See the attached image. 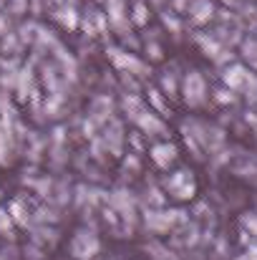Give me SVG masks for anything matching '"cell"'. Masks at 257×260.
<instances>
[{"label":"cell","instance_id":"cell-5","mask_svg":"<svg viewBox=\"0 0 257 260\" xmlns=\"http://www.w3.org/2000/svg\"><path fill=\"white\" fill-rule=\"evenodd\" d=\"M131 23L134 25H146L149 23V5L144 0H134V8H131Z\"/></svg>","mask_w":257,"mask_h":260},{"label":"cell","instance_id":"cell-6","mask_svg":"<svg viewBox=\"0 0 257 260\" xmlns=\"http://www.w3.org/2000/svg\"><path fill=\"white\" fill-rule=\"evenodd\" d=\"M162 88L167 91V96H176V91H179L176 76H174V74H164V76H162Z\"/></svg>","mask_w":257,"mask_h":260},{"label":"cell","instance_id":"cell-4","mask_svg":"<svg viewBox=\"0 0 257 260\" xmlns=\"http://www.w3.org/2000/svg\"><path fill=\"white\" fill-rule=\"evenodd\" d=\"M174 157H176V147L174 144H157V147H152V159L157 165H162V167H167L169 162H174Z\"/></svg>","mask_w":257,"mask_h":260},{"label":"cell","instance_id":"cell-1","mask_svg":"<svg viewBox=\"0 0 257 260\" xmlns=\"http://www.w3.org/2000/svg\"><path fill=\"white\" fill-rule=\"evenodd\" d=\"M111 61L114 66L121 71V74H134V76H146L149 74V66L136 58L134 53H126V51H111Z\"/></svg>","mask_w":257,"mask_h":260},{"label":"cell","instance_id":"cell-3","mask_svg":"<svg viewBox=\"0 0 257 260\" xmlns=\"http://www.w3.org/2000/svg\"><path fill=\"white\" fill-rule=\"evenodd\" d=\"M189 15L194 23H207L212 18V3L209 0H194L189 5Z\"/></svg>","mask_w":257,"mask_h":260},{"label":"cell","instance_id":"cell-2","mask_svg":"<svg viewBox=\"0 0 257 260\" xmlns=\"http://www.w3.org/2000/svg\"><path fill=\"white\" fill-rule=\"evenodd\" d=\"M184 101L189 104V106H199L202 101H204V93H207V86H204V79L197 74V71H189L187 74V79H184Z\"/></svg>","mask_w":257,"mask_h":260}]
</instances>
